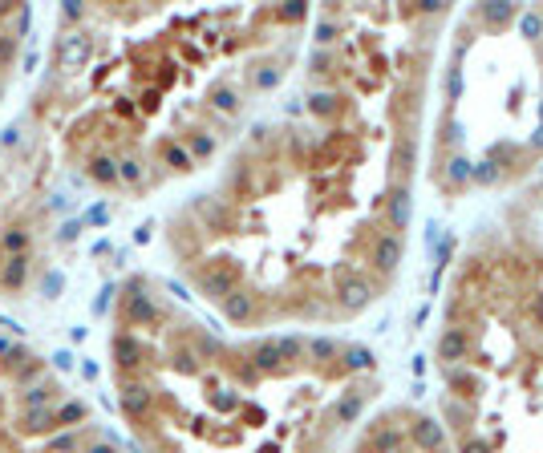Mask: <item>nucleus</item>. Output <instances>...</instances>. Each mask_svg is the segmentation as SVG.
Here are the masks:
<instances>
[{"label":"nucleus","mask_w":543,"mask_h":453,"mask_svg":"<svg viewBox=\"0 0 543 453\" xmlns=\"http://www.w3.org/2000/svg\"><path fill=\"white\" fill-rule=\"evenodd\" d=\"M337 300H341L345 312H361V308H369V300H373V283L361 276H341V283H337Z\"/></svg>","instance_id":"nucleus-1"},{"label":"nucleus","mask_w":543,"mask_h":453,"mask_svg":"<svg viewBox=\"0 0 543 453\" xmlns=\"http://www.w3.org/2000/svg\"><path fill=\"white\" fill-rule=\"evenodd\" d=\"M369 264L377 267L381 276H390L393 267L402 264V235H393V231L377 235V239H373V259H369Z\"/></svg>","instance_id":"nucleus-2"},{"label":"nucleus","mask_w":543,"mask_h":453,"mask_svg":"<svg viewBox=\"0 0 543 453\" xmlns=\"http://www.w3.org/2000/svg\"><path fill=\"white\" fill-rule=\"evenodd\" d=\"M414 441H417L426 453H438V449L446 445L442 421H438V417H417V421H414Z\"/></svg>","instance_id":"nucleus-3"},{"label":"nucleus","mask_w":543,"mask_h":453,"mask_svg":"<svg viewBox=\"0 0 543 453\" xmlns=\"http://www.w3.org/2000/svg\"><path fill=\"white\" fill-rule=\"evenodd\" d=\"M467 348H470V340L462 328H446L442 340H438V360L442 365H458V360H467Z\"/></svg>","instance_id":"nucleus-4"},{"label":"nucleus","mask_w":543,"mask_h":453,"mask_svg":"<svg viewBox=\"0 0 543 453\" xmlns=\"http://www.w3.org/2000/svg\"><path fill=\"white\" fill-rule=\"evenodd\" d=\"M231 267L223 264V267H207V271H199V283H203V291H207V296H215V300H228L231 291Z\"/></svg>","instance_id":"nucleus-5"},{"label":"nucleus","mask_w":543,"mask_h":453,"mask_svg":"<svg viewBox=\"0 0 543 453\" xmlns=\"http://www.w3.org/2000/svg\"><path fill=\"white\" fill-rule=\"evenodd\" d=\"M369 453H405V433L393 425H381L373 437H369Z\"/></svg>","instance_id":"nucleus-6"},{"label":"nucleus","mask_w":543,"mask_h":453,"mask_svg":"<svg viewBox=\"0 0 543 453\" xmlns=\"http://www.w3.org/2000/svg\"><path fill=\"white\" fill-rule=\"evenodd\" d=\"M410 211H414V199H410V187L402 182V187L390 190V223L405 231V223H410Z\"/></svg>","instance_id":"nucleus-7"},{"label":"nucleus","mask_w":543,"mask_h":453,"mask_svg":"<svg viewBox=\"0 0 543 453\" xmlns=\"http://www.w3.org/2000/svg\"><path fill=\"white\" fill-rule=\"evenodd\" d=\"M373 365H377V356H373V348H365V344H353V348L345 353V368H349V373H373Z\"/></svg>","instance_id":"nucleus-8"},{"label":"nucleus","mask_w":543,"mask_h":453,"mask_svg":"<svg viewBox=\"0 0 543 453\" xmlns=\"http://www.w3.org/2000/svg\"><path fill=\"white\" fill-rule=\"evenodd\" d=\"M361 409H365V397H361V392L341 397V401H337V425H353L357 417H361Z\"/></svg>","instance_id":"nucleus-9"},{"label":"nucleus","mask_w":543,"mask_h":453,"mask_svg":"<svg viewBox=\"0 0 543 453\" xmlns=\"http://www.w3.org/2000/svg\"><path fill=\"white\" fill-rule=\"evenodd\" d=\"M223 312H228V320H235V324L248 320V316H252V296H248V291H231L228 300H223Z\"/></svg>","instance_id":"nucleus-10"},{"label":"nucleus","mask_w":543,"mask_h":453,"mask_svg":"<svg viewBox=\"0 0 543 453\" xmlns=\"http://www.w3.org/2000/svg\"><path fill=\"white\" fill-rule=\"evenodd\" d=\"M252 360H255V368H260V373H272V368L280 365V344H276V340H264V344L252 353Z\"/></svg>","instance_id":"nucleus-11"},{"label":"nucleus","mask_w":543,"mask_h":453,"mask_svg":"<svg viewBox=\"0 0 543 453\" xmlns=\"http://www.w3.org/2000/svg\"><path fill=\"white\" fill-rule=\"evenodd\" d=\"M515 4H482V21L487 25H494V28H503V25H511L515 21Z\"/></svg>","instance_id":"nucleus-12"},{"label":"nucleus","mask_w":543,"mask_h":453,"mask_svg":"<svg viewBox=\"0 0 543 453\" xmlns=\"http://www.w3.org/2000/svg\"><path fill=\"white\" fill-rule=\"evenodd\" d=\"M122 405H126V413H130V417H142L146 409H151V392L142 389V385H130L126 397H122Z\"/></svg>","instance_id":"nucleus-13"},{"label":"nucleus","mask_w":543,"mask_h":453,"mask_svg":"<svg viewBox=\"0 0 543 453\" xmlns=\"http://www.w3.org/2000/svg\"><path fill=\"white\" fill-rule=\"evenodd\" d=\"M86 53H89V41L86 37H69L61 45V61L65 65H81V61H86Z\"/></svg>","instance_id":"nucleus-14"},{"label":"nucleus","mask_w":543,"mask_h":453,"mask_svg":"<svg viewBox=\"0 0 543 453\" xmlns=\"http://www.w3.org/2000/svg\"><path fill=\"white\" fill-rule=\"evenodd\" d=\"M446 175H450V182H470V175H475V162H470L467 154H455V158L446 162Z\"/></svg>","instance_id":"nucleus-15"},{"label":"nucleus","mask_w":543,"mask_h":453,"mask_svg":"<svg viewBox=\"0 0 543 453\" xmlns=\"http://www.w3.org/2000/svg\"><path fill=\"white\" fill-rule=\"evenodd\" d=\"M515 21H519V33H523L527 41H539L543 37V13H519Z\"/></svg>","instance_id":"nucleus-16"},{"label":"nucleus","mask_w":543,"mask_h":453,"mask_svg":"<svg viewBox=\"0 0 543 453\" xmlns=\"http://www.w3.org/2000/svg\"><path fill=\"white\" fill-rule=\"evenodd\" d=\"M414 158H417V138L414 134H405V138L397 142V166H402V175L405 170H414Z\"/></svg>","instance_id":"nucleus-17"},{"label":"nucleus","mask_w":543,"mask_h":453,"mask_svg":"<svg viewBox=\"0 0 543 453\" xmlns=\"http://www.w3.org/2000/svg\"><path fill=\"white\" fill-rule=\"evenodd\" d=\"M211 105H215V110H219V113H235V105H240V98H235V93H231L228 85H219V89H215V93H211Z\"/></svg>","instance_id":"nucleus-18"},{"label":"nucleus","mask_w":543,"mask_h":453,"mask_svg":"<svg viewBox=\"0 0 543 453\" xmlns=\"http://www.w3.org/2000/svg\"><path fill=\"white\" fill-rule=\"evenodd\" d=\"M475 182H482V187H494L499 182V166H494V158H487V162H475Z\"/></svg>","instance_id":"nucleus-19"},{"label":"nucleus","mask_w":543,"mask_h":453,"mask_svg":"<svg viewBox=\"0 0 543 453\" xmlns=\"http://www.w3.org/2000/svg\"><path fill=\"white\" fill-rule=\"evenodd\" d=\"M308 353H313V360H333V356H337V340L316 336L313 344H308Z\"/></svg>","instance_id":"nucleus-20"},{"label":"nucleus","mask_w":543,"mask_h":453,"mask_svg":"<svg viewBox=\"0 0 543 453\" xmlns=\"http://www.w3.org/2000/svg\"><path fill=\"white\" fill-rule=\"evenodd\" d=\"M280 344V360H300L304 356V340L300 336H284V340H276Z\"/></svg>","instance_id":"nucleus-21"},{"label":"nucleus","mask_w":543,"mask_h":453,"mask_svg":"<svg viewBox=\"0 0 543 453\" xmlns=\"http://www.w3.org/2000/svg\"><path fill=\"white\" fill-rule=\"evenodd\" d=\"M313 110L316 113H337V110H341V98H337V93H316Z\"/></svg>","instance_id":"nucleus-22"},{"label":"nucleus","mask_w":543,"mask_h":453,"mask_svg":"<svg viewBox=\"0 0 543 453\" xmlns=\"http://www.w3.org/2000/svg\"><path fill=\"white\" fill-rule=\"evenodd\" d=\"M166 162L175 166V170H191V154L183 146H166Z\"/></svg>","instance_id":"nucleus-23"},{"label":"nucleus","mask_w":543,"mask_h":453,"mask_svg":"<svg viewBox=\"0 0 543 453\" xmlns=\"http://www.w3.org/2000/svg\"><path fill=\"white\" fill-rule=\"evenodd\" d=\"M446 93H450V101H458L462 98V69H450V73H446Z\"/></svg>","instance_id":"nucleus-24"},{"label":"nucleus","mask_w":543,"mask_h":453,"mask_svg":"<svg viewBox=\"0 0 543 453\" xmlns=\"http://www.w3.org/2000/svg\"><path fill=\"white\" fill-rule=\"evenodd\" d=\"M211 150H215V142L207 138V134H195V138H191V154H195V158H207Z\"/></svg>","instance_id":"nucleus-25"},{"label":"nucleus","mask_w":543,"mask_h":453,"mask_svg":"<svg viewBox=\"0 0 543 453\" xmlns=\"http://www.w3.org/2000/svg\"><path fill=\"white\" fill-rule=\"evenodd\" d=\"M93 178H101V182H110V178H114V162H106V158H98V162H93Z\"/></svg>","instance_id":"nucleus-26"},{"label":"nucleus","mask_w":543,"mask_h":453,"mask_svg":"<svg viewBox=\"0 0 543 453\" xmlns=\"http://www.w3.org/2000/svg\"><path fill=\"white\" fill-rule=\"evenodd\" d=\"M462 453H491V445H487L482 437H467L462 441Z\"/></svg>","instance_id":"nucleus-27"},{"label":"nucleus","mask_w":543,"mask_h":453,"mask_svg":"<svg viewBox=\"0 0 543 453\" xmlns=\"http://www.w3.org/2000/svg\"><path fill=\"white\" fill-rule=\"evenodd\" d=\"M276 81H280V69H264V73L255 77V85H260V89H272Z\"/></svg>","instance_id":"nucleus-28"},{"label":"nucleus","mask_w":543,"mask_h":453,"mask_svg":"<svg viewBox=\"0 0 543 453\" xmlns=\"http://www.w3.org/2000/svg\"><path fill=\"white\" fill-rule=\"evenodd\" d=\"M122 178H126V182H138V178H142V166H138V162H122Z\"/></svg>","instance_id":"nucleus-29"},{"label":"nucleus","mask_w":543,"mask_h":453,"mask_svg":"<svg viewBox=\"0 0 543 453\" xmlns=\"http://www.w3.org/2000/svg\"><path fill=\"white\" fill-rule=\"evenodd\" d=\"M333 37H337V28H333L329 21H320V28H316V41H320V45H329Z\"/></svg>","instance_id":"nucleus-30"},{"label":"nucleus","mask_w":543,"mask_h":453,"mask_svg":"<svg viewBox=\"0 0 543 453\" xmlns=\"http://www.w3.org/2000/svg\"><path fill=\"white\" fill-rule=\"evenodd\" d=\"M280 16H284V21H300V16H304V4H284V9H280Z\"/></svg>","instance_id":"nucleus-31"},{"label":"nucleus","mask_w":543,"mask_h":453,"mask_svg":"<svg viewBox=\"0 0 543 453\" xmlns=\"http://www.w3.org/2000/svg\"><path fill=\"white\" fill-rule=\"evenodd\" d=\"M417 13H442V4H438V0H422V4H417Z\"/></svg>","instance_id":"nucleus-32"},{"label":"nucleus","mask_w":543,"mask_h":453,"mask_svg":"<svg viewBox=\"0 0 543 453\" xmlns=\"http://www.w3.org/2000/svg\"><path fill=\"white\" fill-rule=\"evenodd\" d=\"M531 312H535V320L543 324V296H531Z\"/></svg>","instance_id":"nucleus-33"},{"label":"nucleus","mask_w":543,"mask_h":453,"mask_svg":"<svg viewBox=\"0 0 543 453\" xmlns=\"http://www.w3.org/2000/svg\"><path fill=\"white\" fill-rule=\"evenodd\" d=\"M531 146H535V150H543V126L535 130V134H531Z\"/></svg>","instance_id":"nucleus-34"},{"label":"nucleus","mask_w":543,"mask_h":453,"mask_svg":"<svg viewBox=\"0 0 543 453\" xmlns=\"http://www.w3.org/2000/svg\"><path fill=\"white\" fill-rule=\"evenodd\" d=\"M539 126H543V105H539Z\"/></svg>","instance_id":"nucleus-35"}]
</instances>
